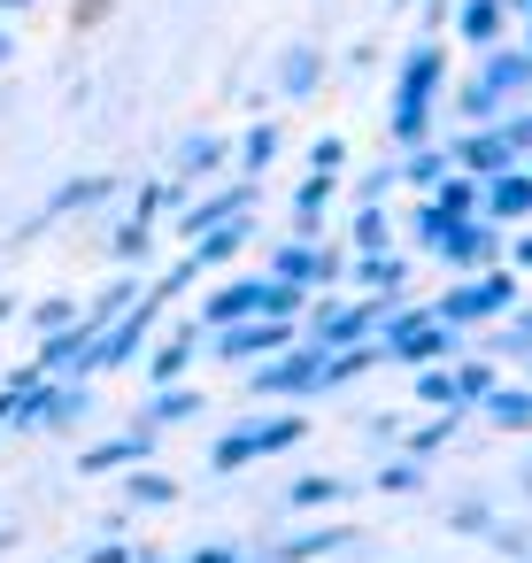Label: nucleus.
<instances>
[{"label": "nucleus", "instance_id": "nucleus-2", "mask_svg": "<svg viewBox=\"0 0 532 563\" xmlns=\"http://www.w3.org/2000/svg\"><path fill=\"white\" fill-rule=\"evenodd\" d=\"M0 63H9V32H0Z\"/></svg>", "mask_w": 532, "mask_h": 563}, {"label": "nucleus", "instance_id": "nucleus-1", "mask_svg": "<svg viewBox=\"0 0 532 563\" xmlns=\"http://www.w3.org/2000/svg\"><path fill=\"white\" fill-rule=\"evenodd\" d=\"M0 9H32V0H0Z\"/></svg>", "mask_w": 532, "mask_h": 563}]
</instances>
